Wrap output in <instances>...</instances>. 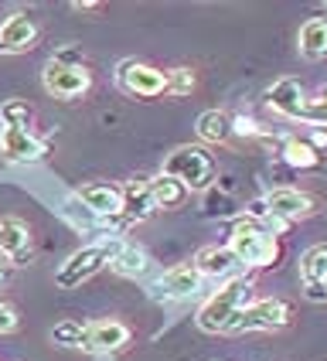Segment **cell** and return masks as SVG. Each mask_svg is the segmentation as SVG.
I'll return each mask as SVG.
<instances>
[{
	"label": "cell",
	"mask_w": 327,
	"mask_h": 361,
	"mask_svg": "<svg viewBox=\"0 0 327 361\" xmlns=\"http://www.w3.org/2000/svg\"><path fill=\"white\" fill-rule=\"evenodd\" d=\"M116 85H120L126 96H137V99H157L167 92V75L164 68H154L147 61L137 59H123L116 65Z\"/></svg>",
	"instance_id": "8992f818"
},
{
	"label": "cell",
	"mask_w": 327,
	"mask_h": 361,
	"mask_svg": "<svg viewBox=\"0 0 327 361\" xmlns=\"http://www.w3.org/2000/svg\"><path fill=\"white\" fill-rule=\"evenodd\" d=\"M150 178H143V174H137V178H130L126 184H123V219L126 221H150L154 215H157V204H154V198H150V184H147Z\"/></svg>",
	"instance_id": "9a60e30c"
},
{
	"label": "cell",
	"mask_w": 327,
	"mask_h": 361,
	"mask_svg": "<svg viewBox=\"0 0 327 361\" xmlns=\"http://www.w3.org/2000/svg\"><path fill=\"white\" fill-rule=\"evenodd\" d=\"M4 280H7V273H4V266H0V283H4Z\"/></svg>",
	"instance_id": "4dcf8cb0"
},
{
	"label": "cell",
	"mask_w": 327,
	"mask_h": 361,
	"mask_svg": "<svg viewBox=\"0 0 327 361\" xmlns=\"http://www.w3.org/2000/svg\"><path fill=\"white\" fill-rule=\"evenodd\" d=\"M249 297H252V280L235 276V280L222 283V286L202 303V310H198L195 321H198V327H202L204 334H225L232 317L249 303Z\"/></svg>",
	"instance_id": "6da1fadb"
},
{
	"label": "cell",
	"mask_w": 327,
	"mask_h": 361,
	"mask_svg": "<svg viewBox=\"0 0 327 361\" xmlns=\"http://www.w3.org/2000/svg\"><path fill=\"white\" fill-rule=\"evenodd\" d=\"M239 208H235V201H232V195L228 191H222V188H208L204 191V215L208 219H228V215H235Z\"/></svg>",
	"instance_id": "cb8c5ba5"
},
{
	"label": "cell",
	"mask_w": 327,
	"mask_h": 361,
	"mask_svg": "<svg viewBox=\"0 0 327 361\" xmlns=\"http://www.w3.org/2000/svg\"><path fill=\"white\" fill-rule=\"evenodd\" d=\"M327 276V245H310L300 256V280L304 286H317Z\"/></svg>",
	"instance_id": "603a6c76"
},
{
	"label": "cell",
	"mask_w": 327,
	"mask_h": 361,
	"mask_svg": "<svg viewBox=\"0 0 327 361\" xmlns=\"http://www.w3.org/2000/svg\"><path fill=\"white\" fill-rule=\"evenodd\" d=\"M266 106L283 116V120H304V106H307V92L297 79H276L266 89Z\"/></svg>",
	"instance_id": "4fadbf2b"
},
{
	"label": "cell",
	"mask_w": 327,
	"mask_h": 361,
	"mask_svg": "<svg viewBox=\"0 0 327 361\" xmlns=\"http://www.w3.org/2000/svg\"><path fill=\"white\" fill-rule=\"evenodd\" d=\"M116 249H120L116 239H99L92 245H82L79 252H72L68 259L61 262V269L55 273V283L61 290H75L85 280H92L102 266H109V259L116 256Z\"/></svg>",
	"instance_id": "277c9868"
},
{
	"label": "cell",
	"mask_w": 327,
	"mask_h": 361,
	"mask_svg": "<svg viewBox=\"0 0 327 361\" xmlns=\"http://www.w3.org/2000/svg\"><path fill=\"white\" fill-rule=\"evenodd\" d=\"M195 130H198V137L204 143H228L235 137V130H232V116L222 113V109H204L198 123H195Z\"/></svg>",
	"instance_id": "44dd1931"
},
{
	"label": "cell",
	"mask_w": 327,
	"mask_h": 361,
	"mask_svg": "<svg viewBox=\"0 0 327 361\" xmlns=\"http://www.w3.org/2000/svg\"><path fill=\"white\" fill-rule=\"evenodd\" d=\"M297 44H300V55L310 61L324 59L327 55V18H310L300 24V35H297Z\"/></svg>",
	"instance_id": "ffe728a7"
},
{
	"label": "cell",
	"mask_w": 327,
	"mask_h": 361,
	"mask_svg": "<svg viewBox=\"0 0 327 361\" xmlns=\"http://www.w3.org/2000/svg\"><path fill=\"white\" fill-rule=\"evenodd\" d=\"M198 286H202V273L195 266H178V269H167L154 283V297L157 300H184V297L198 293Z\"/></svg>",
	"instance_id": "2e32d148"
},
{
	"label": "cell",
	"mask_w": 327,
	"mask_h": 361,
	"mask_svg": "<svg viewBox=\"0 0 327 361\" xmlns=\"http://www.w3.org/2000/svg\"><path fill=\"white\" fill-rule=\"evenodd\" d=\"M321 286H324V293H327V276H324V280H321Z\"/></svg>",
	"instance_id": "1f68e13d"
},
{
	"label": "cell",
	"mask_w": 327,
	"mask_h": 361,
	"mask_svg": "<svg viewBox=\"0 0 327 361\" xmlns=\"http://www.w3.org/2000/svg\"><path fill=\"white\" fill-rule=\"evenodd\" d=\"M35 41H38V24L24 11L11 14V18L0 24V51H7V55H18V51L35 48Z\"/></svg>",
	"instance_id": "5bb4252c"
},
{
	"label": "cell",
	"mask_w": 327,
	"mask_h": 361,
	"mask_svg": "<svg viewBox=\"0 0 327 361\" xmlns=\"http://www.w3.org/2000/svg\"><path fill=\"white\" fill-rule=\"evenodd\" d=\"M75 198L82 201V208L96 219H120L123 212V191L109 180H96V184H82Z\"/></svg>",
	"instance_id": "8fae6325"
},
{
	"label": "cell",
	"mask_w": 327,
	"mask_h": 361,
	"mask_svg": "<svg viewBox=\"0 0 327 361\" xmlns=\"http://www.w3.org/2000/svg\"><path fill=\"white\" fill-rule=\"evenodd\" d=\"M82 327H85V324H79V321H61V324H55V331H51V341L58 344V348H79V344H82Z\"/></svg>",
	"instance_id": "4316f807"
},
{
	"label": "cell",
	"mask_w": 327,
	"mask_h": 361,
	"mask_svg": "<svg viewBox=\"0 0 327 361\" xmlns=\"http://www.w3.org/2000/svg\"><path fill=\"white\" fill-rule=\"evenodd\" d=\"M41 82H44V89L55 96V99H79L89 92V72L75 65V61H61V59H51L44 65V72H41Z\"/></svg>",
	"instance_id": "52a82bcc"
},
{
	"label": "cell",
	"mask_w": 327,
	"mask_h": 361,
	"mask_svg": "<svg viewBox=\"0 0 327 361\" xmlns=\"http://www.w3.org/2000/svg\"><path fill=\"white\" fill-rule=\"evenodd\" d=\"M293 321V307L286 300H252L232 317L225 334H252V331H283Z\"/></svg>",
	"instance_id": "5b68a950"
},
{
	"label": "cell",
	"mask_w": 327,
	"mask_h": 361,
	"mask_svg": "<svg viewBox=\"0 0 327 361\" xmlns=\"http://www.w3.org/2000/svg\"><path fill=\"white\" fill-rule=\"evenodd\" d=\"M263 201H266V212H269V219L280 221V225L310 219V215L317 212V201L310 198V195H304V191H297V188H273V191H269Z\"/></svg>",
	"instance_id": "ba28073f"
},
{
	"label": "cell",
	"mask_w": 327,
	"mask_h": 361,
	"mask_svg": "<svg viewBox=\"0 0 327 361\" xmlns=\"http://www.w3.org/2000/svg\"><path fill=\"white\" fill-rule=\"evenodd\" d=\"M75 11H99L102 4H92V0H85V4H72Z\"/></svg>",
	"instance_id": "f546056e"
},
{
	"label": "cell",
	"mask_w": 327,
	"mask_h": 361,
	"mask_svg": "<svg viewBox=\"0 0 327 361\" xmlns=\"http://www.w3.org/2000/svg\"><path fill=\"white\" fill-rule=\"evenodd\" d=\"M0 256L14 266H27L35 259V249H31V228L20 219L7 215L0 219Z\"/></svg>",
	"instance_id": "7c38bea8"
},
{
	"label": "cell",
	"mask_w": 327,
	"mask_h": 361,
	"mask_svg": "<svg viewBox=\"0 0 327 361\" xmlns=\"http://www.w3.org/2000/svg\"><path fill=\"white\" fill-rule=\"evenodd\" d=\"M280 157H283V164L293 167V171H317V167L324 164L321 147H314V143L304 140V137H283V140H280Z\"/></svg>",
	"instance_id": "e0dca14e"
},
{
	"label": "cell",
	"mask_w": 327,
	"mask_h": 361,
	"mask_svg": "<svg viewBox=\"0 0 327 361\" xmlns=\"http://www.w3.org/2000/svg\"><path fill=\"white\" fill-rule=\"evenodd\" d=\"M150 184V198H154V204H157V212H174V208H184V201H187V188H184L181 180L167 178V174H157V178L147 180Z\"/></svg>",
	"instance_id": "d6986e66"
},
{
	"label": "cell",
	"mask_w": 327,
	"mask_h": 361,
	"mask_svg": "<svg viewBox=\"0 0 327 361\" xmlns=\"http://www.w3.org/2000/svg\"><path fill=\"white\" fill-rule=\"evenodd\" d=\"M215 157L198 147V143H184V147H174L167 157H164V167L161 174L167 178L181 180L187 191H208L211 188V180H215Z\"/></svg>",
	"instance_id": "7a4b0ae2"
},
{
	"label": "cell",
	"mask_w": 327,
	"mask_h": 361,
	"mask_svg": "<svg viewBox=\"0 0 327 361\" xmlns=\"http://www.w3.org/2000/svg\"><path fill=\"white\" fill-rule=\"evenodd\" d=\"M130 344V327L120 321H96V324H85L82 327V344L85 351L92 355H113Z\"/></svg>",
	"instance_id": "30bf717a"
},
{
	"label": "cell",
	"mask_w": 327,
	"mask_h": 361,
	"mask_svg": "<svg viewBox=\"0 0 327 361\" xmlns=\"http://www.w3.org/2000/svg\"><path fill=\"white\" fill-rule=\"evenodd\" d=\"M235 266H239V259L232 256L228 245H204L202 252L195 256V269L202 273V280L204 276H215V280H218V276H228Z\"/></svg>",
	"instance_id": "ac0fdd59"
},
{
	"label": "cell",
	"mask_w": 327,
	"mask_h": 361,
	"mask_svg": "<svg viewBox=\"0 0 327 361\" xmlns=\"http://www.w3.org/2000/svg\"><path fill=\"white\" fill-rule=\"evenodd\" d=\"M11 331H18V310L7 300H0V334H11Z\"/></svg>",
	"instance_id": "f1b7e54d"
},
{
	"label": "cell",
	"mask_w": 327,
	"mask_h": 361,
	"mask_svg": "<svg viewBox=\"0 0 327 361\" xmlns=\"http://www.w3.org/2000/svg\"><path fill=\"white\" fill-rule=\"evenodd\" d=\"M109 266H113V273H120L126 280H140L150 269V256L143 249H137V245H120L116 256L109 259Z\"/></svg>",
	"instance_id": "7402d4cb"
},
{
	"label": "cell",
	"mask_w": 327,
	"mask_h": 361,
	"mask_svg": "<svg viewBox=\"0 0 327 361\" xmlns=\"http://www.w3.org/2000/svg\"><path fill=\"white\" fill-rule=\"evenodd\" d=\"M228 249L232 256L252 269H266V266H276L280 259V242L266 232L259 221L239 219L232 225V235H228Z\"/></svg>",
	"instance_id": "3957f363"
},
{
	"label": "cell",
	"mask_w": 327,
	"mask_h": 361,
	"mask_svg": "<svg viewBox=\"0 0 327 361\" xmlns=\"http://www.w3.org/2000/svg\"><path fill=\"white\" fill-rule=\"evenodd\" d=\"M164 75H167V92L164 96H174V99L191 96V89H195V72L191 68H171Z\"/></svg>",
	"instance_id": "484cf974"
},
{
	"label": "cell",
	"mask_w": 327,
	"mask_h": 361,
	"mask_svg": "<svg viewBox=\"0 0 327 361\" xmlns=\"http://www.w3.org/2000/svg\"><path fill=\"white\" fill-rule=\"evenodd\" d=\"M0 154L11 164H38L48 154V140H38L24 126H0Z\"/></svg>",
	"instance_id": "9c48e42d"
},
{
	"label": "cell",
	"mask_w": 327,
	"mask_h": 361,
	"mask_svg": "<svg viewBox=\"0 0 327 361\" xmlns=\"http://www.w3.org/2000/svg\"><path fill=\"white\" fill-rule=\"evenodd\" d=\"M304 123H310V126H327V89H321L314 99H307Z\"/></svg>",
	"instance_id": "83f0119b"
},
{
	"label": "cell",
	"mask_w": 327,
	"mask_h": 361,
	"mask_svg": "<svg viewBox=\"0 0 327 361\" xmlns=\"http://www.w3.org/2000/svg\"><path fill=\"white\" fill-rule=\"evenodd\" d=\"M31 123V106L20 99H7L0 102V126H24L27 130Z\"/></svg>",
	"instance_id": "d4e9b609"
}]
</instances>
